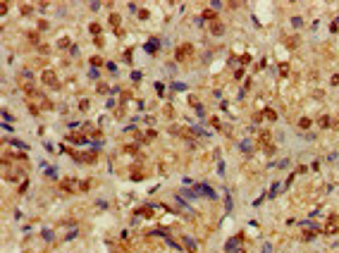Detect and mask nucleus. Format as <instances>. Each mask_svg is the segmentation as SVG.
<instances>
[{
	"label": "nucleus",
	"mask_w": 339,
	"mask_h": 253,
	"mask_svg": "<svg viewBox=\"0 0 339 253\" xmlns=\"http://www.w3.org/2000/svg\"><path fill=\"white\" fill-rule=\"evenodd\" d=\"M186 55H191V45H182V48L177 50V60H184Z\"/></svg>",
	"instance_id": "f257e3e1"
},
{
	"label": "nucleus",
	"mask_w": 339,
	"mask_h": 253,
	"mask_svg": "<svg viewBox=\"0 0 339 253\" xmlns=\"http://www.w3.org/2000/svg\"><path fill=\"white\" fill-rule=\"evenodd\" d=\"M196 191H198V193H205L208 198H215V191L210 189V186H196Z\"/></svg>",
	"instance_id": "f03ea898"
},
{
	"label": "nucleus",
	"mask_w": 339,
	"mask_h": 253,
	"mask_svg": "<svg viewBox=\"0 0 339 253\" xmlns=\"http://www.w3.org/2000/svg\"><path fill=\"white\" fill-rule=\"evenodd\" d=\"M143 48H146L148 53H155V50H158V41H155V38H151V41H148V43H146Z\"/></svg>",
	"instance_id": "7ed1b4c3"
},
{
	"label": "nucleus",
	"mask_w": 339,
	"mask_h": 253,
	"mask_svg": "<svg viewBox=\"0 0 339 253\" xmlns=\"http://www.w3.org/2000/svg\"><path fill=\"white\" fill-rule=\"evenodd\" d=\"M239 244H241V236H234V239H232V241H229V244H227L225 248H227V251H234V248H237Z\"/></svg>",
	"instance_id": "20e7f679"
},
{
	"label": "nucleus",
	"mask_w": 339,
	"mask_h": 253,
	"mask_svg": "<svg viewBox=\"0 0 339 253\" xmlns=\"http://www.w3.org/2000/svg\"><path fill=\"white\" fill-rule=\"evenodd\" d=\"M210 31L215 33V36H222V33H225V29H222V24H213V29H210Z\"/></svg>",
	"instance_id": "39448f33"
},
{
	"label": "nucleus",
	"mask_w": 339,
	"mask_h": 253,
	"mask_svg": "<svg viewBox=\"0 0 339 253\" xmlns=\"http://www.w3.org/2000/svg\"><path fill=\"white\" fill-rule=\"evenodd\" d=\"M43 81H45V84H50V86H53V84H55V77H53V74H50V72H45V74H43Z\"/></svg>",
	"instance_id": "423d86ee"
},
{
	"label": "nucleus",
	"mask_w": 339,
	"mask_h": 253,
	"mask_svg": "<svg viewBox=\"0 0 339 253\" xmlns=\"http://www.w3.org/2000/svg\"><path fill=\"white\" fill-rule=\"evenodd\" d=\"M184 246H186L189 251H196V244H194V241H191L189 236H184Z\"/></svg>",
	"instance_id": "0eeeda50"
},
{
	"label": "nucleus",
	"mask_w": 339,
	"mask_h": 253,
	"mask_svg": "<svg viewBox=\"0 0 339 253\" xmlns=\"http://www.w3.org/2000/svg\"><path fill=\"white\" fill-rule=\"evenodd\" d=\"M299 126H301V129H308V126H310V120H306V117H303V120L299 122Z\"/></svg>",
	"instance_id": "6e6552de"
},
{
	"label": "nucleus",
	"mask_w": 339,
	"mask_h": 253,
	"mask_svg": "<svg viewBox=\"0 0 339 253\" xmlns=\"http://www.w3.org/2000/svg\"><path fill=\"white\" fill-rule=\"evenodd\" d=\"M325 232H327V234H334V232H337V224H334V222H332V224H330V227H327V229H325Z\"/></svg>",
	"instance_id": "1a4fd4ad"
},
{
	"label": "nucleus",
	"mask_w": 339,
	"mask_h": 253,
	"mask_svg": "<svg viewBox=\"0 0 339 253\" xmlns=\"http://www.w3.org/2000/svg\"><path fill=\"white\" fill-rule=\"evenodd\" d=\"M203 17H205V19H213V17H215V12H213V10H205Z\"/></svg>",
	"instance_id": "9d476101"
},
{
	"label": "nucleus",
	"mask_w": 339,
	"mask_h": 253,
	"mask_svg": "<svg viewBox=\"0 0 339 253\" xmlns=\"http://www.w3.org/2000/svg\"><path fill=\"white\" fill-rule=\"evenodd\" d=\"M330 124V117H320V126H327Z\"/></svg>",
	"instance_id": "9b49d317"
},
{
	"label": "nucleus",
	"mask_w": 339,
	"mask_h": 253,
	"mask_svg": "<svg viewBox=\"0 0 339 253\" xmlns=\"http://www.w3.org/2000/svg\"><path fill=\"white\" fill-rule=\"evenodd\" d=\"M332 84H334V86H339V74H334V77H332Z\"/></svg>",
	"instance_id": "f8f14e48"
}]
</instances>
